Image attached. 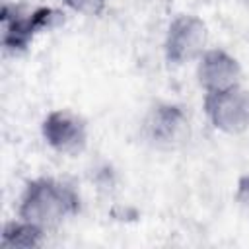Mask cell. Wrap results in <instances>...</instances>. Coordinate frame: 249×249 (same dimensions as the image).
<instances>
[{
	"mask_svg": "<svg viewBox=\"0 0 249 249\" xmlns=\"http://www.w3.org/2000/svg\"><path fill=\"white\" fill-rule=\"evenodd\" d=\"M78 212V193L68 183L54 177L31 179L18 202V218L31 222L43 230L56 228Z\"/></svg>",
	"mask_w": 249,
	"mask_h": 249,
	"instance_id": "6da1fadb",
	"label": "cell"
},
{
	"mask_svg": "<svg viewBox=\"0 0 249 249\" xmlns=\"http://www.w3.org/2000/svg\"><path fill=\"white\" fill-rule=\"evenodd\" d=\"M144 142L158 150H175L189 140L191 123L187 111L171 101L154 103L140 126Z\"/></svg>",
	"mask_w": 249,
	"mask_h": 249,
	"instance_id": "7a4b0ae2",
	"label": "cell"
},
{
	"mask_svg": "<svg viewBox=\"0 0 249 249\" xmlns=\"http://www.w3.org/2000/svg\"><path fill=\"white\" fill-rule=\"evenodd\" d=\"M60 12L41 6L33 10H23L19 6H2V47L6 53H23L35 39L37 33L49 29L58 19Z\"/></svg>",
	"mask_w": 249,
	"mask_h": 249,
	"instance_id": "3957f363",
	"label": "cell"
},
{
	"mask_svg": "<svg viewBox=\"0 0 249 249\" xmlns=\"http://www.w3.org/2000/svg\"><path fill=\"white\" fill-rule=\"evenodd\" d=\"M202 109L208 123L224 134L235 136L249 130V89L241 84L204 93Z\"/></svg>",
	"mask_w": 249,
	"mask_h": 249,
	"instance_id": "277c9868",
	"label": "cell"
},
{
	"mask_svg": "<svg viewBox=\"0 0 249 249\" xmlns=\"http://www.w3.org/2000/svg\"><path fill=\"white\" fill-rule=\"evenodd\" d=\"M208 43V27L195 14H179L175 16L165 31L163 39V54L171 66H183L187 62L198 60V56L206 51Z\"/></svg>",
	"mask_w": 249,
	"mask_h": 249,
	"instance_id": "5b68a950",
	"label": "cell"
},
{
	"mask_svg": "<svg viewBox=\"0 0 249 249\" xmlns=\"http://www.w3.org/2000/svg\"><path fill=\"white\" fill-rule=\"evenodd\" d=\"M41 136L62 156H78L88 146V123L72 109H54L41 123Z\"/></svg>",
	"mask_w": 249,
	"mask_h": 249,
	"instance_id": "8992f818",
	"label": "cell"
},
{
	"mask_svg": "<svg viewBox=\"0 0 249 249\" xmlns=\"http://www.w3.org/2000/svg\"><path fill=\"white\" fill-rule=\"evenodd\" d=\"M196 82L204 93L237 86L241 84V64L220 47L206 49L196 60Z\"/></svg>",
	"mask_w": 249,
	"mask_h": 249,
	"instance_id": "52a82bcc",
	"label": "cell"
},
{
	"mask_svg": "<svg viewBox=\"0 0 249 249\" xmlns=\"http://www.w3.org/2000/svg\"><path fill=\"white\" fill-rule=\"evenodd\" d=\"M45 233H47V230H43L31 222H25L21 218H16V220H10L4 224L2 233H0V245L6 249L41 247L45 241Z\"/></svg>",
	"mask_w": 249,
	"mask_h": 249,
	"instance_id": "ba28073f",
	"label": "cell"
},
{
	"mask_svg": "<svg viewBox=\"0 0 249 249\" xmlns=\"http://www.w3.org/2000/svg\"><path fill=\"white\" fill-rule=\"evenodd\" d=\"M64 4L82 16H99L105 10L107 0H64Z\"/></svg>",
	"mask_w": 249,
	"mask_h": 249,
	"instance_id": "9c48e42d",
	"label": "cell"
},
{
	"mask_svg": "<svg viewBox=\"0 0 249 249\" xmlns=\"http://www.w3.org/2000/svg\"><path fill=\"white\" fill-rule=\"evenodd\" d=\"M233 198H235L237 206H239L245 214H249V173H245V175H241V177L237 179Z\"/></svg>",
	"mask_w": 249,
	"mask_h": 249,
	"instance_id": "30bf717a",
	"label": "cell"
}]
</instances>
